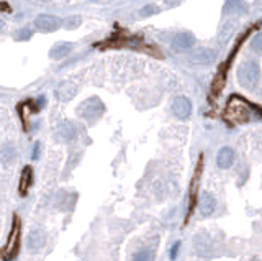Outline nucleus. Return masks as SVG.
<instances>
[{"label": "nucleus", "mask_w": 262, "mask_h": 261, "mask_svg": "<svg viewBox=\"0 0 262 261\" xmlns=\"http://www.w3.org/2000/svg\"><path fill=\"white\" fill-rule=\"evenodd\" d=\"M193 45H195V36L189 32H184V33H179L174 36L172 40V46L174 49L177 51H184V49H190Z\"/></svg>", "instance_id": "10"}, {"label": "nucleus", "mask_w": 262, "mask_h": 261, "mask_svg": "<svg viewBox=\"0 0 262 261\" xmlns=\"http://www.w3.org/2000/svg\"><path fill=\"white\" fill-rule=\"evenodd\" d=\"M198 209H200V214L203 217H210L216 209V199L210 192H203L200 196V201H198Z\"/></svg>", "instance_id": "12"}, {"label": "nucleus", "mask_w": 262, "mask_h": 261, "mask_svg": "<svg viewBox=\"0 0 262 261\" xmlns=\"http://www.w3.org/2000/svg\"><path fill=\"white\" fill-rule=\"evenodd\" d=\"M33 184V169L30 166L23 167V172H22V178H20V194L22 196H27L28 191Z\"/></svg>", "instance_id": "16"}, {"label": "nucleus", "mask_w": 262, "mask_h": 261, "mask_svg": "<svg viewBox=\"0 0 262 261\" xmlns=\"http://www.w3.org/2000/svg\"><path fill=\"white\" fill-rule=\"evenodd\" d=\"M17 151L12 145H4L0 146V164H9L15 159Z\"/></svg>", "instance_id": "17"}, {"label": "nucleus", "mask_w": 262, "mask_h": 261, "mask_svg": "<svg viewBox=\"0 0 262 261\" xmlns=\"http://www.w3.org/2000/svg\"><path fill=\"white\" fill-rule=\"evenodd\" d=\"M54 94H56V99H58L59 102H71L77 94V85L64 80V82L56 85Z\"/></svg>", "instance_id": "9"}, {"label": "nucleus", "mask_w": 262, "mask_h": 261, "mask_svg": "<svg viewBox=\"0 0 262 261\" xmlns=\"http://www.w3.org/2000/svg\"><path fill=\"white\" fill-rule=\"evenodd\" d=\"M251 48L255 53H262V33H257L251 40Z\"/></svg>", "instance_id": "22"}, {"label": "nucleus", "mask_w": 262, "mask_h": 261, "mask_svg": "<svg viewBox=\"0 0 262 261\" xmlns=\"http://www.w3.org/2000/svg\"><path fill=\"white\" fill-rule=\"evenodd\" d=\"M80 23H82V18L80 17H69V18H66L64 20V27L67 30H74V28L80 27Z\"/></svg>", "instance_id": "20"}, {"label": "nucleus", "mask_w": 262, "mask_h": 261, "mask_svg": "<svg viewBox=\"0 0 262 261\" xmlns=\"http://www.w3.org/2000/svg\"><path fill=\"white\" fill-rule=\"evenodd\" d=\"M105 112V105L98 97H90L77 107V115L87 122H97Z\"/></svg>", "instance_id": "1"}, {"label": "nucleus", "mask_w": 262, "mask_h": 261, "mask_svg": "<svg viewBox=\"0 0 262 261\" xmlns=\"http://www.w3.org/2000/svg\"><path fill=\"white\" fill-rule=\"evenodd\" d=\"M131 261H154V253L145 248V250L136 251L133 256H131Z\"/></svg>", "instance_id": "19"}, {"label": "nucleus", "mask_w": 262, "mask_h": 261, "mask_svg": "<svg viewBox=\"0 0 262 261\" xmlns=\"http://www.w3.org/2000/svg\"><path fill=\"white\" fill-rule=\"evenodd\" d=\"M260 94H262V92H260Z\"/></svg>", "instance_id": "26"}, {"label": "nucleus", "mask_w": 262, "mask_h": 261, "mask_svg": "<svg viewBox=\"0 0 262 261\" xmlns=\"http://www.w3.org/2000/svg\"><path fill=\"white\" fill-rule=\"evenodd\" d=\"M193 248H195V253L202 258L211 256V251H213V241L205 233H198L195 238H193Z\"/></svg>", "instance_id": "7"}, {"label": "nucleus", "mask_w": 262, "mask_h": 261, "mask_svg": "<svg viewBox=\"0 0 262 261\" xmlns=\"http://www.w3.org/2000/svg\"><path fill=\"white\" fill-rule=\"evenodd\" d=\"M153 14H158V7H154V5H148V7L141 10V17H148Z\"/></svg>", "instance_id": "23"}, {"label": "nucleus", "mask_w": 262, "mask_h": 261, "mask_svg": "<svg viewBox=\"0 0 262 261\" xmlns=\"http://www.w3.org/2000/svg\"><path fill=\"white\" fill-rule=\"evenodd\" d=\"M54 136H56V140L61 141V143H69L77 136V128L69 120L61 122L54 130Z\"/></svg>", "instance_id": "4"}, {"label": "nucleus", "mask_w": 262, "mask_h": 261, "mask_svg": "<svg viewBox=\"0 0 262 261\" xmlns=\"http://www.w3.org/2000/svg\"><path fill=\"white\" fill-rule=\"evenodd\" d=\"M18 248H20V222H18V217H15V225L10 233L7 250H5V256L9 259H14L18 253Z\"/></svg>", "instance_id": "8"}, {"label": "nucleus", "mask_w": 262, "mask_h": 261, "mask_svg": "<svg viewBox=\"0 0 262 261\" xmlns=\"http://www.w3.org/2000/svg\"><path fill=\"white\" fill-rule=\"evenodd\" d=\"M200 174H202V159H200V164H198L197 171H195V176L192 179V188H190V210L195 206V199H197V186L198 181H200Z\"/></svg>", "instance_id": "18"}, {"label": "nucleus", "mask_w": 262, "mask_h": 261, "mask_svg": "<svg viewBox=\"0 0 262 261\" xmlns=\"http://www.w3.org/2000/svg\"><path fill=\"white\" fill-rule=\"evenodd\" d=\"M40 150H41V143L36 141V143H35V146H33V156H31V158H33V159L40 158Z\"/></svg>", "instance_id": "25"}, {"label": "nucleus", "mask_w": 262, "mask_h": 261, "mask_svg": "<svg viewBox=\"0 0 262 261\" xmlns=\"http://www.w3.org/2000/svg\"><path fill=\"white\" fill-rule=\"evenodd\" d=\"M30 38H31V30L30 28H20L15 33V40H18V41H27Z\"/></svg>", "instance_id": "21"}, {"label": "nucleus", "mask_w": 262, "mask_h": 261, "mask_svg": "<svg viewBox=\"0 0 262 261\" xmlns=\"http://www.w3.org/2000/svg\"><path fill=\"white\" fill-rule=\"evenodd\" d=\"M260 77V69H259V64L255 61H246L238 67V80L242 87L246 89H251Z\"/></svg>", "instance_id": "2"}, {"label": "nucleus", "mask_w": 262, "mask_h": 261, "mask_svg": "<svg viewBox=\"0 0 262 261\" xmlns=\"http://www.w3.org/2000/svg\"><path fill=\"white\" fill-rule=\"evenodd\" d=\"M226 117L228 119H233L234 122H246L249 119V110L246 107V104L241 99H238V104H234L231 99L226 110Z\"/></svg>", "instance_id": "6"}, {"label": "nucleus", "mask_w": 262, "mask_h": 261, "mask_svg": "<svg viewBox=\"0 0 262 261\" xmlns=\"http://www.w3.org/2000/svg\"><path fill=\"white\" fill-rule=\"evenodd\" d=\"M215 51L213 49H207V48H200L197 51H193L190 54V61L193 64H210L215 61Z\"/></svg>", "instance_id": "11"}, {"label": "nucleus", "mask_w": 262, "mask_h": 261, "mask_svg": "<svg viewBox=\"0 0 262 261\" xmlns=\"http://www.w3.org/2000/svg\"><path fill=\"white\" fill-rule=\"evenodd\" d=\"M35 27L41 33H53V32H56V30L61 27V20L58 17H54V15L43 14V15L36 17Z\"/></svg>", "instance_id": "3"}, {"label": "nucleus", "mask_w": 262, "mask_h": 261, "mask_svg": "<svg viewBox=\"0 0 262 261\" xmlns=\"http://www.w3.org/2000/svg\"><path fill=\"white\" fill-rule=\"evenodd\" d=\"M46 245V235L43 230H31L28 238H27V246L31 251L35 250H41L43 246Z\"/></svg>", "instance_id": "13"}, {"label": "nucleus", "mask_w": 262, "mask_h": 261, "mask_svg": "<svg viewBox=\"0 0 262 261\" xmlns=\"http://www.w3.org/2000/svg\"><path fill=\"white\" fill-rule=\"evenodd\" d=\"M71 51H72V43H67V41L56 43V45L49 49V58L54 61H59L62 58H66Z\"/></svg>", "instance_id": "15"}, {"label": "nucleus", "mask_w": 262, "mask_h": 261, "mask_svg": "<svg viewBox=\"0 0 262 261\" xmlns=\"http://www.w3.org/2000/svg\"><path fill=\"white\" fill-rule=\"evenodd\" d=\"M171 109H172V114L176 115L177 119L187 120L190 117V114H192V102L187 97L179 96V97H176L172 101Z\"/></svg>", "instance_id": "5"}, {"label": "nucleus", "mask_w": 262, "mask_h": 261, "mask_svg": "<svg viewBox=\"0 0 262 261\" xmlns=\"http://www.w3.org/2000/svg\"><path fill=\"white\" fill-rule=\"evenodd\" d=\"M179 248H180V241H177V243H174V246L171 248V259H176V258H177Z\"/></svg>", "instance_id": "24"}, {"label": "nucleus", "mask_w": 262, "mask_h": 261, "mask_svg": "<svg viewBox=\"0 0 262 261\" xmlns=\"http://www.w3.org/2000/svg\"><path fill=\"white\" fill-rule=\"evenodd\" d=\"M236 159V154L233 151V148L229 146H224L221 148L220 151H218V156H216V164L221 167V169H228V167H231L233 163Z\"/></svg>", "instance_id": "14"}]
</instances>
